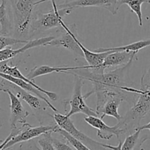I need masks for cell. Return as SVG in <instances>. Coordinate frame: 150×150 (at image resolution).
<instances>
[{
	"mask_svg": "<svg viewBox=\"0 0 150 150\" xmlns=\"http://www.w3.org/2000/svg\"><path fill=\"white\" fill-rule=\"evenodd\" d=\"M55 133L59 134L64 139L66 140L67 143H68L70 145H71L72 146L74 147L76 150H92L88 146H86V144H83V142H81V141H79V140L76 139V138L72 136V135H70V133H68L67 131L62 129L59 126L58 129L56 130Z\"/></svg>",
	"mask_w": 150,
	"mask_h": 150,
	"instance_id": "ffe728a7",
	"label": "cell"
},
{
	"mask_svg": "<svg viewBox=\"0 0 150 150\" xmlns=\"http://www.w3.org/2000/svg\"><path fill=\"white\" fill-rule=\"evenodd\" d=\"M14 21V34L16 38H29V27L36 13V7L50 0H8Z\"/></svg>",
	"mask_w": 150,
	"mask_h": 150,
	"instance_id": "3957f363",
	"label": "cell"
},
{
	"mask_svg": "<svg viewBox=\"0 0 150 150\" xmlns=\"http://www.w3.org/2000/svg\"><path fill=\"white\" fill-rule=\"evenodd\" d=\"M91 69L90 66H36L30 70V71L27 74L26 77L30 80L34 81L35 78L38 76H43V75L49 74L54 73V72H62L64 73L68 71L78 70V69Z\"/></svg>",
	"mask_w": 150,
	"mask_h": 150,
	"instance_id": "2e32d148",
	"label": "cell"
},
{
	"mask_svg": "<svg viewBox=\"0 0 150 150\" xmlns=\"http://www.w3.org/2000/svg\"><path fill=\"white\" fill-rule=\"evenodd\" d=\"M1 88H8L12 92L14 93L17 96L23 100L30 107L31 110L34 113V115L36 116L38 119H39V116H41L42 113H43L44 112L48 110V107L50 108L49 105L42 99L36 96V95L34 96L33 94H30L28 91L22 89L21 88L16 85V84L13 83L8 80H6L3 78H1ZM41 119H42V116H41ZM41 121H42V119L40 121V123Z\"/></svg>",
	"mask_w": 150,
	"mask_h": 150,
	"instance_id": "9c48e42d",
	"label": "cell"
},
{
	"mask_svg": "<svg viewBox=\"0 0 150 150\" xmlns=\"http://www.w3.org/2000/svg\"><path fill=\"white\" fill-rule=\"evenodd\" d=\"M21 129L18 133L10 139L4 146L0 150H10L11 147L16 144L21 142H26L32 140L33 138H36L42 135L49 131H53L56 132V130L58 129L59 126L56 122L49 124L40 125L39 126H33L28 123H25L21 124Z\"/></svg>",
	"mask_w": 150,
	"mask_h": 150,
	"instance_id": "ba28073f",
	"label": "cell"
},
{
	"mask_svg": "<svg viewBox=\"0 0 150 150\" xmlns=\"http://www.w3.org/2000/svg\"><path fill=\"white\" fill-rule=\"evenodd\" d=\"M53 143L57 150H73L68 143H64L57 138H53Z\"/></svg>",
	"mask_w": 150,
	"mask_h": 150,
	"instance_id": "d4e9b609",
	"label": "cell"
},
{
	"mask_svg": "<svg viewBox=\"0 0 150 150\" xmlns=\"http://www.w3.org/2000/svg\"><path fill=\"white\" fill-rule=\"evenodd\" d=\"M54 36H45L42 38H36L33 40H29L23 46L21 47L16 49H4L0 50V61H4V60H9L10 59L14 58L18 54H23L26 52L27 50L30 49L35 48V47L39 46H46L47 44L51 42L53 39H54Z\"/></svg>",
	"mask_w": 150,
	"mask_h": 150,
	"instance_id": "4fadbf2b",
	"label": "cell"
},
{
	"mask_svg": "<svg viewBox=\"0 0 150 150\" xmlns=\"http://www.w3.org/2000/svg\"><path fill=\"white\" fill-rule=\"evenodd\" d=\"M135 60L138 58L133 57L124 66L113 70L106 73H95L89 69H78V70L68 71L64 73L67 74L77 75L84 80H88L92 82L93 88L87 94H84L85 99H87L96 91H115L120 93H127L123 91L124 87H133V82L130 80L129 76V71Z\"/></svg>",
	"mask_w": 150,
	"mask_h": 150,
	"instance_id": "6da1fadb",
	"label": "cell"
},
{
	"mask_svg": "<svg viewBox=\"0 0 150 150\" xmlns=\"http://www.w3.org/2000/svg\"><path fill=\"white\" fill-rule=\"evenodd\" d=\"M53 131H49L38 137V144L42 150H57L53 143V137L51 134Z\"/></svg>",
	"mask_w": 150,
	"mask_h": 150,
	"instance_id": "7402d4cb",
	"label": "cell"
},
{
	"mask_svg": "<svg viewBox=\"0 0 150 150\" xmlns=\"http://www.w3.org/2000/svg\"><path fill=\"white\" fill-rule=\"evenodd\" d=\"M139 51H111L105 57L102 69L105 70L108 68L118 66L120 65H125L133 57H137Z\"/></svg>",
	"mask_w": 150,
	"mask_h": 150,
	"instance_id": "e0dca14e",
	"label": "cell"
},
{
	"mask_svg": "<svg viewBox=\"0 0 150 150\" xmlns=\"http://www.w3.org/2000/svg\"><path fill=\"white\" fill-rule=\"evenodd\" d=\"M0 35L11 36L14 34V21L8 0H1L0 5Z\"/></svg>",
	"mask_w": 150,
	"mask_h": 150,
	"instance_id": "9a60e30c",
	"label": "cell"
},
{
	"mask_svg": "<svg viewBox=\"0 0 150 150\" xmlns=\"http://www.w3.org/2000/svg\"><path fill=\"white\" fill-rule=\"evenodd\" d=\"M144 3L150 4V0H122V4H127L132 12L135 13L138 16L139 26H143L142 6Z\"/></svg>",
	"mask_w": 150,
	"mask_h": 150,
	"instance_id": "44dd1931",
	"label": "cell"
},
{
	"mask_svg": "<svg viewBox=\"0 0 150 150\" xmlns=\"http://www.w3.org/2000/svg\"><path fill=\"white\" fill-rule=\"evenodd\" d=\"M56 1V0H51V1ZM73 1V0H66V1Z\"/></svg>",
	"mask_w": 150,
	"mask_h": 150,
	"instance_id": "f1b7e54d",
	"label": "cell"
},
{
	"mask_svg": "<svg viewBox=\"0 0 150 150\" xmlns=\"http://www.w3.org/2000/svg\"><path fill=\"white\" fill-rule=\"evenodd\" d=\"M50 1H51V0H50Z\"/></svg>",
	"mask_w": 150,
	"mask_h": 150,
	"instance_id": "f546056e",
	"label": "cell"
},
{
	"mask_svg": "<svg viewBox=\"0 0 150 150\" xmlns=\"http://www.w3.org/2000/svg\"><path fill=\"white\" fill-rule=\"evenodd\" d=\"M122 142L120 140H119V144L117 146H114L103 144V146L105 147V148L111 150H122Z\"/></svg>",
	"mask_w": 150,
	"mask_h": 150,
	"instance_id": "4316f807",
	"label": "cell"
},
{
	"mask_svg": "<svg viewBox=\"0 0 150 150\" xmlns=\"http://www.w3.org/2000/svg\"><path fill=\"white\" fill-rule=\"evenodd\" d=\"M84 121L91 126L98 129L97 135L101 139L109 140L114 135L120 138V135H123L121 129L117 124L113 126H108L101 118H98V116H86L84 117Z\"/></svg>",
	"mask_w": 150,
	"mask_h": 150,
	"instance_id": "5bb4252c",
	"label": "cell"
},
{
	"mask_svg": "<svg viewBox=\"0 0 150 150\" xmlns=\"http://www.w3.org/2000/svg\"><path fill=\"white\" fill-rule=\"evenodd\" d=\"M141 88L150 89V67L141 78Z\"/></svg>",
	"mask_w": 150,
	"mask_h": 150,
	"instance_id": "cb8c5ba5",
	"label": "cell"
},
{
	"mask_svg": "<svg viewBox=\"0 0 150 150\" xmlns=\"http://www.w3.org/2000/svg\"><path fill=\"white\" fill-rule=\"evenodd\" d=\"M122 5V0H73L57 4V7L58 8H70L73 10L76 7H103L111 14L116 15Z\"/></svg>",
	"mask_w": 150,
	"mask_h": 150,
	"instance_id": "8fae6325",
	"label": "cell"
},
{
	"mask_svg": "<svg viewBox=\"0 0 150 150\" xmlns=\"http://www.w3.org/2000/svg\"><path fill=\"white\" fill-rule=\"evenodd\" d=\"M142 131L135 129V132L127 135L125 139L122 146V150H135L136 149H141L142 146L145 141L150 140L149 135H144L141 138L140 133Z\"/></svg>",
	"mask_w": 150,
	"mask_h": 150,
	"instance_id": "ac0fdd59",
	"label": "cell"
},
{
	"mask_svg": "<svg viewBox=\"0 0 150 150\" xmlns=\"http://www.w3.org/2000/svg\"><path fill=\"white\" fill-rule=\"evenodd\" d=\"M139 129V130L141 131H143L144 130V129H149V130L150 131V122L149 123L146 124H144V125H142V126H139V127L136 128L135 129Z\"/></svg>",
	"mask_w": 150,
	"mask_h": 150,
	"instance_id": "83f0119b",
	"label": "cell"
},
{
	"mask_svg": "<svg viewBox=\"0 0 150 150\" xmlns=\"http://www.w3.org/2000/svg\"><path fill=\"white\" fill-rule=\"evenodd\" d=\"M53 9L47 13L37 11L32 19L29 27V38L54 28L61 27V21L64 16L70 14V8H58L56 1H51Z\"/></svg>",
	"mask_w": 150,
	"mask_h": 150,
	"instance_id": "5b68a950",
	"label": "cell"
},
{
	"mask_svg": "<svg viewBox=\"0 0 150 150\" xmlns=\"http://www.w3.org/2000/svg\"><path fill=\"white\" fill-rule=\"evenodd\" d=\"M27 41V40L19 39V38H16L15 37L0 35V50L4 49L6 47L10 46L23 44V43H26Z\"/></svg>",
	"mask_w": 150,
	"mask_h": 150,
	"instance_id": "603a6c76",
	"label": "cell"
},
{
	"mask_svg": "<svg viewBox=\"0 0 150 150\" xmlns=\"http://www.w3.org/2000/svg\"><path fill=\"white\" fill-rule=\"evenodd\" d=\"M150 46V39L142 40L136 41L127 45L122 46L119 47H111V48H97L94 49L95 52H106V51H139L140 49Z\"/></svg>",
	"mask_w": 150,
	"mask_h": 150,
	"instance_id": "d6986e66",
	"label": "cell"
},
{
	"mask_svg": "<svg viewBox=\"0 0 150 150\" xmlns=\"http://www.w3.org/2000/svg\"><path fill=\"white\" fill-rule=\"evenodd\" d=\"M62 32L58 37H55L47 46L54 47H62L74 53L75 55L84 57L83 52L78 43L76 25L75 24L67 26L64 21H61Z\"/></svg>",
	"mask_w": 150,
	"mask_h": 150,
	"instance_id": "52a82bcc",
	"label": "cell"
},
{
	"mask_svg": "<svg viewBox=\"0 0 150 150\" xmlns=\"http://www.w3.org/2000/svg\"><path fill=\"white\" fill-rule=\"evenodd\" d=\"M20 150H42L41 149H40L39 147H38V146L36 144H35V143H29L27 144H21L20 146Z\"/></svg>",
	"mask_w": 150,
	"mask_h": 150,
	"instance_id": "484cf974",
	"label": "cell"
},
{
	"mask_svg": "<svg viewBox=\"0 0 150 150\" xmlns=\"http://www.w3.org/2000/svg\"><path fill=\"white\" fill-rule=\"evenodd\" d=\"M73 76H74V88L73 94L70 99L64 101V107H67V104L70 107V111L66 113V116L67 117H71L77 113H83L87 116H98L96 112L94 111V110L86 104L84 95L82 94L81 91L84 84V79L77 75Z\"/></svg>",
	"mask_w": 150,
	"mask_h": 150,
	"instance_id": "8992f818",
	"label": "cell"
},
{
	"mask_svg": "<svg viewBox=\"0 0 150 150\" xmlns=\"http://www.w3.org/2000/svg\"><path fill=\"white\" fill-rule=\"evenodd\" d=\"M54 117V121H55L56 123L58 124L62 129L67 131L68 133H70L72 136L76 138V139L79 140L83 144H86V146L89 147L92 150H106L108 149L105 148L103 146V143H100L98 141H95L94 139L91 138L86 134L82 132L81 131L79 130L76 126L73 124V121L70 119V117H67L66 114L63 115L62 113H56L55 114L53 115Z\"/></svg>",
	"mask_w": 150,
	"mask_h": 150,
	"instance_id": "30bf717a",
	"label": "cell"
},
{
	"mask_svg": "<svg viewBox=\"0 0 150 150\" xmlns=\"http://www.w3.org/2000/svg\"><path fill=\"white\" fill-rule=\"evenodd\" d=\"M123 91L138 94V98L130 110L119 121L117 126L121 129L122 134L129 133L140 126L142 119L150 113V89L124 87Z\"/></svg>",
	"mask_w": 150,
	"mask_h": 150,
	"instance_id": "7a4b0ae2",
	"label": "cell"
},
{
	"mask_svg": "<svg viewBox=\"0 0 150 150\" xmlns=\"http://www.w3.org/2000/svg\"><path fill=\"white\" fill-rule=\"evenodd\" d=\"M95 94L97 98L95 112L98 116H100L102 119L106 116H111L118 121L122 118L118 112L120 104L125 101L133 104L139 96L135 93H120L108 90L96 91Z\"/></svg>",
	"mask_w": 150,
	"mask_h": 150,
	"instance_id": "277c9868",
	"label": "cell"
},
{
	"mask_svg": "<svg viewBox=\"0 0 150 150\" xmlns=\"http://www.w3.org/2000/svg\"><path fill=\"white\" fill-rule=\"evenodd\" d=\"M0 90L6 93L10 100V128L16 127L18 124H23L26 123V119L29 116V113L24 108L20 98L8 88H0Z\"/></svg>",
	"mask_w": 150,
	"mask_h": 150,
	"instance_id": "7c38bea8",
	"label": "cell"
}]
</instances>
